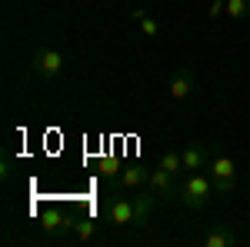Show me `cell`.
Masks as SVG:
<instances>
[{
  "instance_id": "obj_1",
  "label": "cell",
  "mask_w": 250,
  "mask_h": 247,
  "mask_svg": "<svg viewBox=\"0 0 250 247\" xmlns=\"http://www.w3.org/2000/svg\"><path fill=\"white\" fill-rule=\"evenodd\" d=\"M213 194H217V187H213L210 174L193 171V174H187L184 184H180V204L190 207V210H200V207H207V201H210Z\"/></svg>"
},
{
  "instance_id": "obj_2",
  "label": "cell",
  "mask_w": 250,
  "mask_h": 247,
  "mask_svg": "<svg viewBox=\"0 0 250 247\" xmlns=\"http://www.w3.org/2000/svg\"><path fill=\"white\" fill-rule=\"evenodd\" d=\"M60 70H63V54H60L57 47H37L34 54H30V74L43 80V84H50V80H57Z\"/></svg>"
},
{
  "instance_id": "obj_3",
  "label": "cell",
  "mask_w": 250,
  "mask_h": 247,
  "mask_svg": "<svg viewBox=\"0 0 250 247\" xmlns=\"http://www.w3.org/2000/svg\"><path fill=\"white\" fill-rule=\"evenodd\" d=\"M207 174H210L217 194H230L233 184H237V164H233V157H227V154H213L210 164H207Z\"/></svg>"
},
{
  "instance_id": "obj_4",
  "label": "cell",
  "mask_w": 250,
  "mask_h": 247,
  "mask_svg": "<svg viewBox=\"0 0 250 247\" xmlns=\"http://www.w3.org/2000/svg\"><path fill=\"white\" fill-rule=\"evenodd\" d=\"M104 221L110 227H134V197H110L104 207Z\"/></svg>"
},
{
  "instance_id": "obj_5",
  "label": "cell",
  "mask_w": 250,
  "mask_h": 247,
  "mask_svg": "<svg viewBox=\"0 0 250 247\" xmlns=\"http://www.w3.org/2000/svg\"><path fill=\"white\" fill-rule=\"evenodd\" d=\"M147 187L154 190L157 197H164V201H180V184H177V177L167 174L164 167H154V171H150Z\"/></svg>"
},
{
  "instance_id": "obj_6",
  "label": "cell",
  "mask_w": 250,
  "mask_h": 247,
  "mask_svg": "<svg viewBox=\"0 0 250 247\" xmlns=\"http://www.w3.org/2000/svg\"><path fill=\"white\" fill-rule=\"evenodd\" d=\"M193 87H197V77H193L190 67H180V70H173L170 80H167V97L170 100H187V97L193 94Z\"/></svg>"
},
{
  "instance_id": "obj_7",
  "label": "cell",
  "mask_w": 250,
  "mask_h": 247,
  "mask_svg": "<svg viewBox=\"0 0 250 247\" xmlns=\"http://www.w3.org/2000/svg\"><path fill=\"white\" fill-rule=\"evenodd\" d=\"M70 224H74V217L60 214L57 207H47L43 214H40V227L47 230L50 237H63V234H70Z\"/></svg>"
},
{
  "instance_id": "obj_8",
  "label": "cell",
  "mask_w": 250,
  "mask_h": 247,
  "mask_svg": "<svg viewBox=\"0 0 250 247\" xmlns=\"http://www.w3.org/2000/svg\"><path fill=\"white\" fill-rule=\"evenodd\" d=\"M154 207H157V194L150 187L140 190V194L134 197V227L137 230H144L147 224H150V210Z\"/></svg>"
},
{
  "instance_id": "obj_9",
  "label": "cell",
  "mask_w": 250,
  "mask_h": 247,
  "mask_svg": "<svg viewBox=\"0 0 250 247\" xmlns=\"http://www.w3.org/2000/svg\"><path fill=\"white\" fill-rule=\"evenodd\" d=\"M147 177H150V171H147V167L130 164V167H124V171H120V177H117V187H124V190H140L144 184H147Z\"/></svg>"
},
{
  "instance_id": "obj_10",
  "label": "cell",
  "mask_w": 250,
  "mask_h": 247,
  "mask_svg": "<svg viewBox=\"0 0 250 247\" xmlns=\"http://www.w3.org/2000/svg\"><path fill=\"white\" fill-rule=\"evenodd\" d=\"M70 237L80 241V244H90L100 237V224H97L94 217H74V224H70Z\"/></svg>"
},
{
  "instance_id": "obj_11",
  "label": "cell",
  "mask_w": 250,
  "mask_h": 247,
  "mask_svg": "<svg viewBox=\"0 0 250 247\" xmlns=\"http://www.w3.org/2000/svg\"><path fill=\"white\" fill-rule=\"evenodd\" d=\"M180 157H184V171L193 174V171H204L210 160H207V147L204 144H187L184 151H180Z\"/></svg>"
},
{
  "instance_id": "obj_12",
  "label": "cell",
  "mask_w": 250,
  "mask_h": 247,
  "mask_svg": "<svg viewBox=\"0 0 250 247\" xmlns=\"http://www.w3.org/2000/svg\"><path fill=\"white\" fill-rule=\"evenodd\" d=\"M230 244H237V234L227 224H217L204 234V247H230Z\"/></svg>"
},
{
  "instance_id": "obj_13",
  "label": "cell",
  "mask_w": 250,
  "mask_h": 247,
  "mask_svg": "<svg viewBox=\"0 0 250 247\" xmlns=\"http://www.w3.org/2000/svg\"><path fill=\"white\" fill-rule=\"evenodd\" d=\"M157 167H164L167 174L180 177V171H184V157H180V151H164L160 157H157Z\"/></svg>"
},
{
  "instance_id": "obj_14",
  "label": "cell",
  "mask_w": 250,
  "mask_h": 247,
  "mask_svg": "<svg viewBox=\"0 0 250 247\" xmlns=\"http://www.w3.org/2000/svg\"><path fill=\"white\" fill-rule=\"evenodd\" d=\"M227 17L230 20L250 17V0H227Z\"/></svg>"
},
{
  "instance_id": "obj_15",
  "label": "cell",
  "mask_w": 250,
  "mask_h": 247,
  "mask_svg": "<svg viewBox=\"0 0 250 247\" xmlns=\"http://www.w3.org/2000/svg\"><path fill=\"white\" fill-rule=\"evenodd\" d=\"M140 30H144L147 37H157V34H160V23H157L154 17H147V14H144V17H140Z\"/></svg>"
},
{
  "instance_id": "obj_16",
  "label": "cell",
  "mask_w": 250,
  "mask_h": 247,
  "mask_svg": "<svg viewBox=\"0 0 250 247\" xmlns=\"http://www.w3.org/2000/svg\"><path fill=\"white\" fill-rule=\"evenodd\" d=\"M220 14H227V0H210V10H207V17L217 20Z\"/></svg>"
},
{
  "instance_id": "obj_17",
  "label": "cell",
  "mask_w": 250,
  "mask_h": 247,
  "mask_svg": "<svg viewBox=\"0 0 250 247\" xmlns=\"http://www.w3.org/2000/svg\"><path fill=\"white\" fill-rule=\"evenodd\" d=\"M10 167H14V164H10V154H3V160H0V177H3V180H10Z\"/></svg>"
}]
</instances>
